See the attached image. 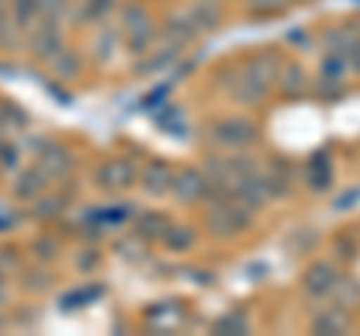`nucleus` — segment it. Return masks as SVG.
I'll return each mask as SVG.
<instances>
[{"instance_id": "obj_1", "label": "nucleus", "mask_w": 360, "mask_h": 336, "mask_svg": "<svg viewBox=\"0 0 360 336\" xmlns=\"http://www.w3.org/2000/svg\"><path fill=\"white\" fill-rule=\"evenodd\" d=\"M120 30L127 37V51L141 58L153 49V39H156V21L153 13L141 0H129V4L120 6Z\"/></svg>"}, {"instance_id": "obj_2", "label": "nucleus", "mask_w": 360, "mask_h": 336, "mask_svg": "<svg viewBox=\"0 0 360 336\" xmlns=\"http://www.w3.org/2000/svg\"><path fill=\"white\" fill-rule=\"evenodd\" d=\"M250 222H252V210L243 207L234 195H225L219 201H210V210L205 217V228H207V234H213V238L229 240V238L243 234L250 228Z\"/></svg>"}, {"instance_id": "obj_3", "label": "nucleus", "mask_w": 360, "mask_h": 336, "mask_svg": "<svg viewBox=\"0 0 360 336\" xmlns=\"http://www.w3.org/2000/svg\"><path fill=\"white\" fill-rule=\"evenodd\" d=\"M205 136L222 153H243L258 141V127L246 117H217L205 129Z\"/></svg>"}, {"instance_id": "obj_4", "label": "nucleus", "mask_w": 360, "mask_h": 336, "mask_svg": "<svg viewBox=\"0 0 360 336\" xmlns=\"http://www.w3.org/2000/svg\"><path fill=\"white\" fill-rule=\"evenodd\" d=\"M229 93H231L234 103H240V105H262L270 96V87L250 70V66H231Z\"/></svg>"}, {"instance_id": "obj_5", "label": "nucleus", "mask_w": 360, "mask_h": 336, "mask_svg": "<svg viewBox=\"0 0 360 336\" xmlns=\"http://www.w3.org/2000/svg\"><path fill=\"white\" fill-rule=\"evenodd\" d=\"M210 193V183H207V174L195 165H186L174 172V181H172V195L180 201V205H198L205 201Z\"/></svg>"}, {"instance_id": "obj_6", "label": "nucleus", "mask_w": 360, "mask_h": 336, "mask_svg": "<svg viewBox=\"0 0 360 336\" xmlns=\"http://www.w3.org/2000/svg\"><path fill=\"white\" fill-rule=\"evenodd\" d=\"M139 181V172L129 160H108L96 168V186L105 193H123Z\"/></svg>"}, {"instance_id": "obj_7", "label": "nucleus", "mask_w": 360, "mask_h": 336, "mask_svg": "<svg viewBox=\"0 0 360 336\" xmlns=\"http://www.w3.org/2000/svg\"><path fill=\"white\" fill-rule=\"evenodd\" d=\"M30 37V51L37 54L39 60H51L54 54L63 49V37H60V27L58 21H49V18H39L37 25L27 30Z\"/></svg>"}, {"instance_id": "obj_8", "label": "nucleus", "mask_w": 360, "mask_h": 336, "mask_svg": "<svg viewBox=\"0 0 360 336\" xmlns=\"http://www.w3.org/2000/svg\"><path fill=\"white\" fill-rule=\"evenodd\" d=\"M336 283H340V271H336L333 261H315L307 267V273H303V291H307L309 297L333 295Z\"/></svg>"}, {"instance_id": "obj_9", "label": "nucleus", "mask_w": 360, "mask_h": 336, "mask_svg": "<svg viewBox=\"0 0 360 336\" xmlns=\"http://www.w3.org/2000/svg\"><path fill=\"white\" fill-rule=\"evenodd\" d=\"M37 165L45 172V177H60L66 172H72V165H75V156L70 148H63V144H42L39 148V156H37Z\"/></svg>"}, {"instance_id": "obj_10", "label": "nucleus", "mask_w": 360, "mask_h": 336, "mask_svg": "<svg viewBox=\"0 0 360 336\" xmlns=\"http://www.w3.org/2000/svg\"><path fill=\"white\" fill-rule=\"evenodd\" d=\"M198 33L201 30L193 25V18H189L186 13L184 15H168L162 21V42L165 46H172V49H177V51H184L189 42L198 37Z\"/></svg>"}, {"instance_id": "obj_11", "label": "nucleus", "mask_w": 360, "mask_h": 336, "mask_svg": "<svg viewBox=\"0 0 360 336\" xmlns=\"http://www.w3.org/2000/svg\"><path fill=\"white\" fill-rule=\"evenodd\" d=\"M172 181H174V172L168 162H148L144 172L139 174V183L148 195L160 198V195H168L172 193Z\"/></svg>"}, {"instance_id": "obj_12", "label": "nucleus", "mask_w": 360, "mask_h": 336, "mask_svg": "<svg viewBox=\"0 0 360 336\" xmlns=\"http://www.w3.org/2000/svg\"><path fill=\"white\" fill-rule=\"evenodd\" d=\"M186 15L193 18L198 30H217L222 25V0H193L186 9Z\"/></svg>"}, {"instance_id": "obj_13", "label": "nucleus", "mask_w": 360, "mask_h": 336, "mask_svg": "<svg viewBox=\"0 0 360 336\" xmlns=\"http://www.w3.org/2000/svg\"><path fill=\"white\" fill-rule=\"evenodd\" d=\"M45 183H49V177H45L42 168H39V165H30V168H25V172L15 177L13 195H15L18 201H33V198H39V195H42Z\"/></svg>"}, {"instance_id": "obj_14", "label": "nucleus", "mask_w": 360, "mask_h": 336, "mask_svg": "<svg viewBox=\"0 0 360 336\" xmlns=\"http://www.w3.org/2000/svg\"><path fill=\"white\" fill-rule=\"evenodd\" d=\"M250 70L262 78V82L267 84V87H274L276 84V78H279V72H283V58L276 54V49H262L258 54H252V60L246 63Z\"/></svg>"}, {"instance_id": "obj_15", "label": "nucleus", "mask_w": 360, "mask_h": 336, "mask_svg": "<svg viewBox=\"0 0 360 336\" xmlns=\"http://www.w3.org/2000/svg\"><path fill=\"white\" fill-rule=\"evenodd\" d=\"M195 240H198L195 228L177 226V222H168V228L162 231V238H160V243L165 246L168 252H189L195 246Z\"/></svg>"}, {"instance_id": "obj_16", "label": "nucleus", "mask_w": 360, "mask_h": 336, "mask_svg": "<svg viewBox=\"0 0 360 336\" xmlns=\"http://www.w3.org/2000/svg\"><path fill=\"white\" fill-rule=\"evenodd\" d=\"M348 328H352V318H348V312L342 306H330V309H324L321 316L312 318V330L315 333L336 336V333H345Z\"/></svg>"}, {"instance_id": "obj_17", "label": "nucleus", "mask_w": 360, "mask_h": 336, "mask_svg": "<svg viewBox=\"0 0 360 336\" xmlns=\"http://www.w3.org/2000/svg\"><path fill=\"white\" fill-rule=\"evenodd\" d=\"M49 63H51V72L58 75L60 82H75V78L82 75V54H78L75 49H66L63 46Z\"/></svg>"}, {"instance_id": "obj_18", "label": "nucleus", "mask_w": 360, "mask_h": 336, "mask_svg": "<svg viewBox=\"0 0 360 336\" xmlns=\"http://www.w3.org/2000/svg\"><path fill=\"white\" fill-rule=\"evenodd\" d=\"M132 226L141 240H160L162 231L168 228V219H165V214H156V210H141Z\"/></svg>"}, {"instance_id": "obj_19", "label": "nucleus", "mask_w": 360, "mask_h": 336, "mask_svg": "<svg viewBox=\"0 0 360 336\" xmlns=\"http://www.w3.org/2000/svg\"><path fill=\"white\" fill-rule=\"evenodd\" d=\"M9 18L18 33H27L39 21V4L37 0H9Z\"/></svg>"}, {"instance_id": "obj_20", "label": "nucleus", "mask_w": 360, "mask_h": 336, "mask_svg": "<svg viewBox=\"0 0 360 336\" xmlns=\"http://www.w3.org/2000/svg\"><path fill=\"white\" fill-rule=\"evenodd\" d=\"M276 84L285 96H300V93H307V72H303L300 63H283V72H279Z\"/></svg>"}, {"instance_id": "obj_21", "label": "nucleus", "mask_w": 360, "mask_h": 336, "mask_svg": "<svg viewBox=\"0 0 360 336\" xmlns=\"http://www.w3.org/2000/svg\"><path fill=\"white\" fill-rule=\"evenodd\" d=\"M177 58V49H172V46H153L148 54H141V60H139V75H148V72H160V70H165L168 63H172Z\"/></svg>"}, {"instance_id": "obj_22", "label": "nucleus", "mask_w": 360, "mask_h": 336, "mask_svg": "<svg viewBox=\"0 0 360 336\" xmlns=\"http://www.w3.org/2000/svg\"><path fill=\"white\" fill-rule=\"evenodd\" d=\"M307 181H309V189L312 193H324L333 181V168L328 162V156H315V160L307 165Z\"/></svg>"}, {"instance_id": "obj_23", "label": "nucleus", "mask_w": 360, "mask_h": 336, "mask_svg": "<svg viewBox=\"0 0 360 336\" xmlns=\"http://www.w3.org/2000/svg\"><path fill=\"white\" fill-rule=\"evenodd\" d=\"M250 316H246L243 309H231L229 316H222L213 321V333H234V336H240V333H250Z\"/></svg>"}, {"instance_id": "obj_24", "label": "nucleus", "mask_w": 360, "mask_h": 336, "mask_svg": "<svg viewBox=\"0 0 360 336\" xmlns=\"http://www.w3.org/2000/svg\"><path fill=\"white\" fill-rule=\"evenodd\" d=\"M111 6H115V0H78V21H84V25H96V21H103Z\"/></svg>"}, {"instance_id": "obj_25", "label": "nucleus", "mask_w": 360, "mask_h": 336, "mask_svg": "<svg viewBox=\"0 0 360 336\" xmlns=\"http://www.w3.org/2000/svg\"><path fill=\"white\" fill-rule=\"evenodd\" d=\"M246 9H250L252 15L258 18H267V15H279L285 13V9L291 6V0H243Z\"/></svg>"}, {"instance_id": "obj_26", "label": "nucleus", "mask_w": 360, "mask_h": 336, "mask_svg": "<svg viewBox=\"0 0 360 336\" xmlns=\"http://www.w3.org/2000/svg\"><path fill=\"white\" fill-rule=\"evenodd\" d=\"M63 207H66V201L60 195H49V198H33V214L42 217V219H51V217H58L63 214Z\"/></svg>"}, {"instance_id": "obj_27", "label": "nucleus", "mask_w": 360, "mask_h": 336, "mask_svg": "<svg viewBox=\"0 0 360 336\" xmlns=\"http://www.w3.org/2000/svg\"><path fill=\"white\" fill-rule=\"evenodd\" d=\"M39 4V18H49V21H58L70 13V6L75 0H37Z\"/></svg>"}, {"instance_id": "obj_28", "label": "nucleus", "mask_w": 360, "mask_h": 336, "mask_svg": "<svg viewBox=\"0 0 360 336\" xmlns=\"http://www.w3.org/2000/svg\"><path fill=\"white\" fill-rule=\"evenodd\" d=\"M21 283H25V288H30V291H45L51 285V273L45 271V267H30V271L21 276Z\"/></svg>"}, {"instance_id": "obj_29", "label": "nucleus", "mask_w": 360, "mask_h": 336, "mask_svg": "<svg viewBox=\"0 0 360 336\" xmlns=\"http://www.w3.org/2000/svg\"><path fill=\"white\" fill-rule=\"evenodd\" d=\"M333 295H342V300H348V309L360 304V285L354 283V279H348V283H342V279H340L336 288H333Z\"/></svg>"}, {"instance_id": "obj_30", "label": "nucleus", "mask_w": 360, "mask_h": 336, "mask_svg": "<svg viewBox=\"0 0 360 336\" xmlns=\"http://www.w3.org/2000/svg\"><path fill=\"white\" fill-rule=\"evenodd\" d=\"M33 252H37V261L39 264H49L54 255H58V243H54L51 238H39L37 243H33Z\"/></svg>"}, {"instance_id": "obj_31", "label": "nucleus", "mask_w": 360, "mask_h": 336, "mask_svg": "<svg viewBox=\"0 0 360 336\" xmlns=\"http://www.w3.org/2000/svg\"><path fill=\"white\" fill-rule=\"evenodd\" d=\"M99 264V255L94 250H87V252H78L75 255V267L78 271H94V267Z\"/></svg>"}, {"instance_id": "obj_32", "label": "nucleus", "mask_w": 360, "mask_h": 336, "mask_svg": "<svg viewBox=\"0 0 360 336\" xmlns=\"http://www.w3.org/2000/svg\"><path fill=\"white\" fill-rule=\"evenodd\" d=\"M357 201H360V186L354 189V193H352V195H342L340 201H336V210H342V207H354V205H357Z\"/></svg>"}, {"instance_id": "obj_33", "label": "nucleus", "mask_w": 360, "mask_h": 336, "mask_svg": "<svg viewBox=\"0 0 360 336\" xmlns=\"http://www.w3.org/2000/svg\"><path fill=\"white\" fill-rule=\"evenodd\" d=\"M288 39H291V42H303V49H309V37H307V33H303V30H300V33L295 30Z\"/></svg>"}, {"instance_id": "obj_34", "label": "nucleus", "mask_w": 360, "mask_h": 336, "mask_svg": "<svg viewBox=\"0 0 360 336\" xmlns=\"http://www.w3.org/2000/svg\"><path fill=\"white\" fill-rule=\"evenodd\" d=\"M291 4H307V0H291Z\"/></svg>"}]
</instances>
